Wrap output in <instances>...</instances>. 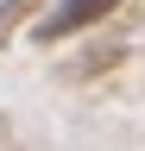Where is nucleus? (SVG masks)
<instances>
[{
	"instance_id": "1",
	"label": "nucleus",
	"mask_w": 145,
	"mask_h": 151,
	"mask_svg": "<svg viewBox=\"0 0 145 151\" xmlns=\"http://www.w3.org/2000/svg\"><path fill=\"white\" fill-rule=\"evenodd\" d=\"M114 6H120V0H63V6L50 13L44 25H38V38H44V44H57V38L82 32V25H101V19L114 13Z\"/></svg>"
}]
</instances>
